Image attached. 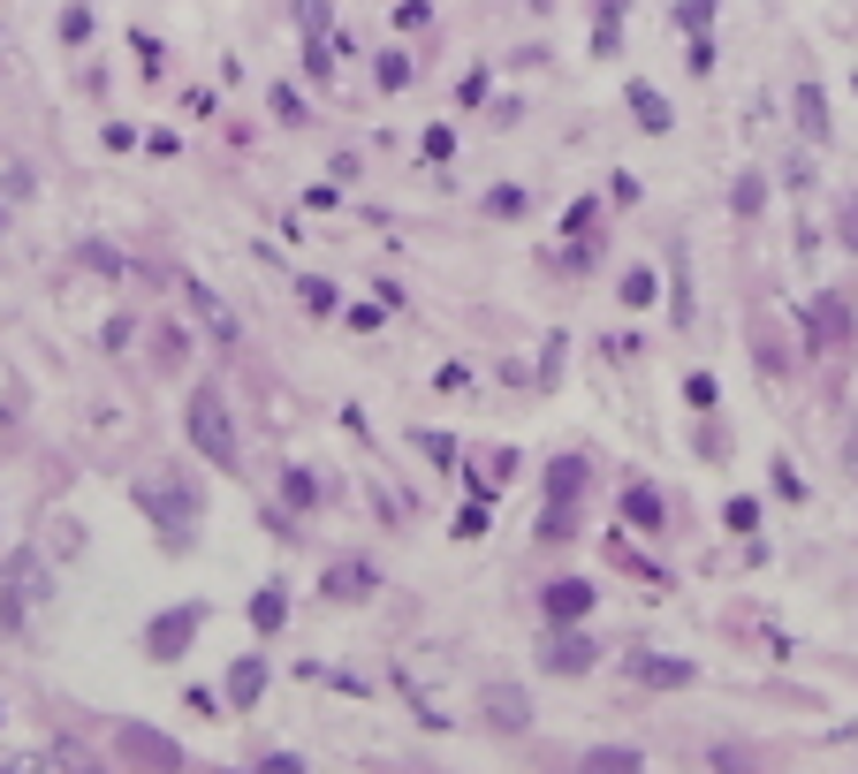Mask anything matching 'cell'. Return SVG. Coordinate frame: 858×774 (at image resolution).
I'll return each mask as SVG.
<instances>
[{
	"label": "cell",
	"instance_id": "cell-3",
	"mask_svg": "<svg viewBox=\"0 0 858 774\" xmlns=\"http://www.w3.org/2000/svg\"><path fill=\"white\" fill-rule=\"evenodd\" d=\"M593 600H600V593H593V577H555V585L539 593L547 622H585V616H593Z\"/></svg>",
	"mask_w": 858,
	"mask_h": 774
},
{
	"label": "cell",
	"instance_id": "cell-17",
	"mask_svg": "<svg viewBox=\"0 0 858 774\" xmlns=\"http://www.w3.org/2000/svg\"><path fill=\"white\" fill-rule=\"evenodd\" d=\"M577 486H585V456H555V471H547V493H555V501H577Z\"/></svg>",
	"mask_w": 858,
	"mask_h": 774
},
{
	"label": "cell",
	"instance_id": "cell-29",
	"mask_svg": "<svg viewBox=\"0 0 858 774\" xmlns=\"http://www.w3.org/2000/svg\"><path fill=\"white\" fill-rule=\"evenodd\" d=\"M722 516H729V532H760V501H729Z\"/></svg>",
	"mask_w": 858,
	"mask_h": 774
},
{
	"label": "cell",
	"instance_id": "cell-1",
	"mask_svg": "<svg viewBox=\"0 0 858 774\" xmlns=\"http://www.w3.org/2000/svg\"><path fill=\"white\" fill-rule=\"evenodd\" d=\"M190 449L205 456L213 471H236V418H228V403H221V388H190Z\"/></svg>",
	"mask_w": 858,
	"mask_h": 774
},
{
	"label": "cell",
	"instance_id": "cell-31",
	"mask_svg": "<svg viewBox=\"0 0 858 774\" xmlns=\"http://www.w3.org/2000/svg\"><path fill=\"white\" fill-rule=\"evenodd\" d=\"M691 69H699V76L714 69V38H706V31H691Z\"/></svg>",
	"mask_w": 858,
	"mask_h": 774
},
{
	"label": "cell",
	"instance_id": "cell-32",
	"mask_svg": "<svg viewBox=\"0 0 858 774\" xmlns=\"http://www.w3.org/2000/svg\"><path fill=\"white\" fill-rule=\"evenodd\" d=\"M479 99H487V76H479V69H472V76H464V84H456V107H479Z\"/></svg>",
	"mask_w": 858,
	"mask_h": 774
},
{
	"label": "cell",
	"instance_id": "cell-9",
	"mask_svg": "<svg viewBox=\"0 0 858 774\" xmlns=\"http://www.w3.org/2000/svg\"><path fill=\"white\" fill-rule=\"evenodd\" d=\"M259 691H266V660H259V653H243V660L228 668V706H236V714H251V706H259Z\"/></svg>",
	"mask_w": 858,
	"mask_h": 774
},
{
	"label": "cell",
	"instance_id": "cell-15",
	"mask_svg": "<svg viewBox=\"0 0 858 774\" xmlns=\"http://www.w3.org/2000/svg\"><path fill=\"white\" fill-rule=\"evenodd\" d=\"M182 289H190V305L205 311V326H213V342H221V349H228V342H236V319H228V311L213 305V289H205V282H182Z\"/></svg>",
	"mask_w": 858,
	"mask_h": 774
},
{
	"label": "cell",
	"instance_id": "cell-6",
	"mask_svg": "<svg viewBox=\"0 0 858 774\" xmlns=\"http://www.w3.org/2000/svg\"><path fill=\"white\" fill-rule=\"evenodd\" d=\"M479 706H487V722H494V729H524V722H532V699H524L516 683H487V691H479Z\"/></svg>",
	"mask_w": 858,
	"mask_h": 774
},
{
	"label": "cell",
	"instance_id": "cell-2",
	"mask_svg": "<svg viewBox=\"0 0 858 774\" xmlns=\"http://www.w3.org/2000/svg\"><path fill=\"white\" fill-rule=\"evenodd\" d=\"M198 622H205V608H175V616H160L153 630H145V653H153V660H182L190 638H198Z\"/></svg>",
	"mask_w": 858,
	"mask_h": 774
},
{
	"label": "cell",
	"instance_id": "cell-13",
	"mask_svg": "<svg viewBox=\"0 0 858 774\" xmlns=\"http://www.w3.org/2000/svg\"><path fill=\"white\" fill-rule=\"evenodd\" d=\"M631 115H639V130H654V138L677 122V115H669V99H662L654 84H631Z\"/></svg>",
	"mask_w": 858,
	"mask_h": 774
},
{
	"label": "cell",
	"instance_id": "cell-7",
	"mask_svg": "<svg viewBox=\"0 0 858 774\" xmlns=\"http://www.w3.org/2000/svg\"><path fill=\"white\" fill-rule=\"evenodd\" d=\"M282 622H289V585H282V577H266V585L251 593V630H259V638H274Z\"/></svg>",
	"mask_w": 858,
	"mask_h": 774
},
{
	"label": "cell",
	"instance_id": "cell-24",
	"mask_svg": "<svg viewBox=\"0 0 858 774\" xmlns=\"http://www.w3.org/2000/svg\"><path fill=\"white\" fill-rule=\"evenodd\" d=\"M729 205H737V213H744V221H752V213H760V205H767V182H760V175H744V182H737V198H729Z\"/></svg>",
	"mask_w": 858,
	"mask_h": 774
},
{
	"label": "cell",
	"instance_id": "cell-25",
	"mask_svg": "<svg viewBox=\"0 0 858 774\" xmlns=\"http://www.w3.org/2000/svg\"><path fill=\"white\" fill-rule=\"evenodd\" d=\"M297 289H305V311H335V282H320V274H305Z\"/></svg>",
	"mask_w": 858,
	"mask_h": 774
},
{
	"label": "cell",
	"instance_id": "cell-22",
	"mask_svg": "<svg viewBox=\"0 0 858 774\" xmlns=\"http://www.w3.org/2000/svg\"><path fill=\"white\" fill-rule=\"evenodd\" d=\"M524 205H532V198H524V190H510V182H502V190H487V213H494V221H516Z\"/></svg>",
	"mask_w": 858,
	"mask_h": 774
},
{
	"label": "cell",
	"instance_id": "cell-23",
	"mask_svg": "<svg viewBox=\"0 0 858 774\" xmlns=\"http://www.w3.org/2000/svg\"><path fill=\"white\" fill-rule=\"evenodd\" d=\"M410 84V53H380V92H403Z\"/></svg>",
	"mask_w": 858,
	"mask_h": 774
},
{
	"label": "cell",
	"instance_id": "cell-14",
	"mask_svg": "<svg viewBox=\"0 0 858 774\" xmlns=\"http://www.w3.org/2000/svg\"><path fill=\"white\" fill-rule=\"evenodd\" d=\"M623 516H631L639 532H662V493H654V486H623Z\"/></svg>",
	"mask_w": 858,
	"mask_h": 774
},
{
	"label": "cell",
	"instance_id": "cell-5",
	"mask_svg": "<svg viewBox=\"0 0 858 774\" xmlns=\"http://www.w3.org/2000/svg\"><path fill=\"white\" fill-rule=\"evenodd\" d=\"M813 349H851V297L829 289L821 297V319H813Z\"/></svg>",
	"mask_w": 858,
	"mask_h": 774
},
{
	"label": "cell",
	"instance_id": "cell-20",
	"mask_svg": "<svg viewBox=\"0 0 858 774\" xmlns=\"http://www.w3.org/2000/svg\"><path fill=\"white\" fill-rule=\"evenodd\" d=\"M61 38H69V46H84V38H92V8H84V0H69V8H61Z\"/></svg>",
	"mask_w": 858,
	"mask_h": 774
},
{
	"label": "cell",
	"instance_id": "cell-33",
	"mask_svg": "<svg viewBox=\"0 0 858 774\" xmlns=\"http://www.w3.org/2000/svg\"><path fill=\"white\" fill-rule=\"evenodd\" d=\"M677 15H684V31H706V15H714V0H684Z\"/></svg>",
	"mask_w": 858,
	"mask_h": 774
},
{
	"label": "cell",
	"instance_id": "cell-12",
	"mask_svg": "<svg viewBox=\"0 0 858 774\" xmlns=\"http://www.w3.org/2000/svg\"><path fill=\"white\" fill-rule=\"evenodd\" d=\"M790 107H798V130H806L813 145H829V99H821V84H798Z\"/></svg>",
	"mask_w": 858,
	"mask_h": 774
},
{
	"label": "cell",
	"instance_id": "cell-18",
	"mask_svg": "<svg viewBox=\"0 0 858 774\" xmlns=\"http://www.w3.org/2000/svg\"><path fill=\"white\" fill-rule=\"evenodd\" d=\"M616 297H623V305H631V311H646V305H654V297H662V282H654V266H631Z\"/></svg>",
	"mask_w": 858,
	"mask_h": 774
},
{
	"label": "cell",
	"instance_id": "cell-11",
	"mask_svg": "<svg viewBox=\"0 0 858 774\" xmlns=\"http://www.w3.org/2000/svg\"><path fill=\"white\" fill-rule=\"evenodd\" d=\"M372 585H380L372 562H335V570H327V600H365Z\"/></svg>",
	"mask_w": 858,
	"mask_h": 774
},
{
	"label": "cell",
	"instance_id": "cell-10",
	"mask_svg": "<svg viewBox=\"0 0 858 774\" xmlns=\"http://www.w3.org/2000/svg\"><path fill=\"white\" fill-rule=\"evenodd\" d=\"M631 676H639V683H662V691L699 683V668H691V660H654V653H639V660H631Z\"/></svg>",
	"mask_w": 858,
	"mask_h": 774
},
{
	"label": "cell",
	"instance_id": "cell-21",
	"mask_svg": "<svg viewBox=\"0 0 858 774\" xmlns=\"http://www.w3.org/2000/svg\"><path fill=\"white\" fill-rule=\"evenodd\" d=\"M684 403H691V410H714V403H722L714 372H691V380H684Z\"/></svg>",
	"mask_w": 858,
	"mask_h": 774
},
{
	"label": "cell",
	"instance_id": "cell-30",
	"mask_svg": "<svg viewBox=\"0 0 858 774\" xmlns=\"http://www.w3.org/2000/svg\"><path fill=\"white\" fill-rule=\"evenodd\" d=\"M479 532H487V501H472V509L456 516V539H479Z\"/></svg>",
	"mask_w": 858,
	"mask_h": 774
},
{
	"label": "cell",
	"instance_id": "cell-8",
	"mask_svg": "<svg viewBox=\"0 0 858 774\" xmlns=\"http://www.w3.org/2000/svg\"><path fill=\"white\" fill-rule=\"evenodd\" d=\"M593 660H600V645H593V638H577V630H562V638L547 645V668H555V676H585Z\"/></svg>",
	"mask_w": 858,
	"mask_h": 774
},
{
	"label": "cell",
	"instance_id": "cell-26",
	"mask_svg": "<svg viewBox=\"0 0 858 774\" xmlns=\"http://www.w3.org/2000/svg\"><path fill=\"white\" fill-rule=\"evenodd\" d=\"M570 524H577V509H570V501H555V509H547V524H539V539H570Z\"/></svg>",
	"mask_w": 858,
	"mask_h": 774
},
{
	"label": "cell",
	"instance_id": "cell-19",
	"mask_svg": "<svg viewBox=\"0 0 858 774\" xmlns=\"http://www.w3.org/2000/svg\"><path fill=\"white\" fill-rule=\"evenodd\" d=\"M266 107H274V122H289V130H305V122H312V107H305L289 84H274V99H266Z\"/></svg>",
	"mask_w": 858,
	"mask_h": 774
},
{
	"label": "cell",
	"instance_id": "cell-16",
	"mask_svg": "<svg viewBox=\"0 0 858 774\" xmlns=\"http://www.w3.org/2000/svg\"><path fill=\"white\" fill-rule=\"evenodd\" d=\"M282 501H289V509H320V478L305 464H289L282 471Z\"/></svg>",
	"mask_w": 858,
	"mask_h": 774
},
{
	"label": "cell",
	"instance_id": "cell-4",
	"mask_svg": "<svg viewBox=\"0 0 858 774\" xmlns=\"http://www.w3.org/2000/svg\"><path fill=\"white\" fill-rule=\"evenodd\" d=\"M115 752H122V760H145V767H175V760H182V745H168V737H153V729H138V722H122Z\"/></svg>",
	"mask_w": 858,
	"mask_h": 774
},
{
	"label": "cell",
	"instance_id": "cell-27",
	"mask_svg": "<svg viewBox=\"0 0 858 774\" xmlns=\"http://www.w3.org/2000/svg\"><path fill=\"white\" fill-rule=\"evenodd\" d=\"M585 767H639V752L631 745H600V752H585Z\"/></svg>",
	"mask_w": 858,
	"mask_h": 774
},
{
	"label": "cell",
	"instance_id": "cell-28",
	"mask_svg": "<svg viewBox=\"0 0 858 774\" xmlns=\"http://www.w3.org/2000/svg\"><path fill=\"white\" fill-rule=\"evenodd\" d=\"M836 236H844V251H858V190L836 205Z\"/></svg>",
	"mask_w": 858,
	"mask_h": 774
},
{
	"label": "cell",
	"instance_id": "cell-34",
	"mask_svg": "<svg viewBox=\"0 0 858 774\" xmlns=\"http://www.w3.org/2000/svg\"><path fill=\"white\" fill-rule=\"evenodd\" d=\"M0 228H8V213H0Z\"/></svg>",
	"mask_w": 858,
	"mask_h": 774
}]
</instances>
